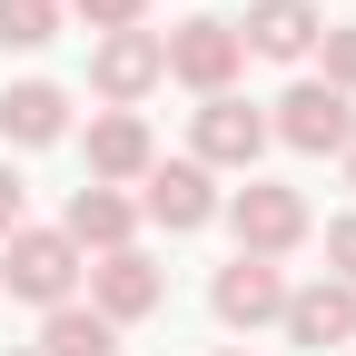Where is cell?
Returning a JSON list of instances; mask_svg holds the SVG:
<instances>
[{
  "label": "cell",
  "instance_id": "cell-21",
  "mask_svg": "<svg viewBox=\"0 0 356 356\" xmlns=\"http://www.w3.org/2000/svg\"><path fill=\"white\" fill-rule=\"evenodd\" d=\"M346 188H356V149H346Z\"/></svg>",
  "mask_w": 356,
  "mask_h": 356
},
{
  "label": "cell",
  "instance_id": "cell-17",
  "mask_svg": "<svg viewBox=\"0 0 356 356\" xmlns=\"http://www.w3.org/2000/svg\"><path fill=\"white\" fill-rule=\"evenodd\" d=\"M307 79H327L337 99H356V20H327L317 30V70H307Z\"/></svg>",
  "mask_w": 356,
  "mask_h": 356
},
{
  "label": "cell",
  "instance_id": "cell-6",
  "mask_svg": "<svg viewBox=\"0 0 356 356\" xmlns=\"http://www.w3.org/2000/svg\"><path fill=\"white\" fill-rule=\"evenodd\" d=\"M257 149H267V109H257V99L218 89V99L188 109V159H198L208 178H218V168H257Z\"/></svg>",
  "mask_w": 356,
  "mask_h": 356
},
{
  "label": "cell",
  "instance_id": "cell-4",
  "mask_svg": "<svg viewBox=\"0 0 356 356\" xmlns=\"http://www.w3.org/2000/svg\"><path fill=\"white\" fill-rule=\"evenodd\" d=\"M159 60H168V79L178 89H198V99H218V89H238V70H248V50H238V20H178V30H159Z\"/></svg>",
  "mask_w": 356,
  "mask_h": 356
},
{
  "label": "cell",
  "instance_id": "cell-20",
  "mask_svg": "<svg viewBox=\"0 0 356 356\" xmlns=\"http://www.w3.org/2000/svg\"><path fill=\"white\" fill-rule=\"evenodd\" d=\"M20 208H30V178H20L10 159H0V238H10V228H30V218H20Z\"/></svg>",
  "mask_w": 356,
  "mask_h": 356
},
{
  "label": "cell",
  "instance_id": "cell-16",
  "mask_svg": "<svg viewBox=\"0 0 356 356\" xmlns=\"http://www.w3.org/2000/svg\"><path fill=\"white\" fill-rule=\"evenodd\" d=\"M60 0H0V50H50L60 40Z\"/></svg>",
  "mask_w": 356,
  "mask_h": 356
},
{
  "label": "cell",
  "instance_id": "cell-15",
  "mask_svg": "<svg viewBox=\"0 0 356 356\" xmlns=\"http://www.w3.org/2000/svg\"><path fill=\"white\" fill-rule=\"evenodd\" d=\"M40 356H119V327L89 317V307L70 297V307H50V317H40Z\"/></svg>",
  "mask_w": 356,
  "mask_h": 356
},
{
  "label": "cell",
  "instance_id": "cell-1",
  "mask_svg": "<svg viewBox=\"0 0 356 356\" xmlns=\"http://www.w3.org/2000/svg\"><path fill=\"white\" fill-rule=\"evenodd\" d=\"M218 218L238 228V257H267V267H277V257H297L307 238H317V218H307V198L287 188V178H248V188L218 208Z\"/></svg>",
  "mask_w": 356,
  "mask_h": 356
},
{
  "label": "cell",
  "instance_id": "cell-11",
  "mask_svg": "<svg viewBox=\"0 0 356 356\" xmlns=\"http://www.w3.org/2000/svg\"><path fill=\"white\" fill-rule=\"evenodd\" d=\"M317 30H327V10L317 0H248V20H238V50L248 60H317Z\"/></svg>",
  "mask_w": 356,
  "mask_h": 356
},
{
  "label": "cell",
  "instance_id": "cell-9",
  "mask_svg": "<svg viewBox=\"0 0 356 356\" xmlns=\"http://www.w3.org/2000/svg\"><path fill=\"white\" fill-rule=\"evenodd\" d=\"M159 79H168V60H159V30H109L99 50H89V89H99L109 109H139Z\"/></svg>",
  "mask_w": 356,
  "mask_h": 356
},
{
  "label": "cell",
  "instance_id": "cell-5",
  "mask_svg": "<svg viewBox=\"0 0 356 356\" xmlns=\"http://www.w3.org/2000/svg\"><path fill=\"white\" fill-rule=\"evenodd\" d=\"M79 277H89V317H109V327H139V317L168 307V267L149 248H109V257H89Z\"/></svg>",
  "mask_w": 356,
  "mask_h": 356
},
{
  "label": "cell",
  "instance_id": "cell-19",
  "mask_svg": "<svg viewBox=\"0 0 356 356\" xmlns=\"http://www.w3.org/2000/svg\"><path fill=\"white\" fill-rule=\"evenodd\" d=\"M327 277H337V287H356V208H346V218H327Z\"/></svg>",
  "mask_w": 356,
  "mask_h": 356
},
{
  "label": "cell",
  "instance_id": "cell-12",
  "mask_svg": "<svg viewBox=\"0 0 356 356\" xmlns=\"http://www.w3.org/2000/svg\"><path fill=\"white\" fill-rule=\"evenodd\" d=\"M208 307H218V327H277V307H287V267H267V257H228L208 277Z\"/></svg>",
  "mask_w": 356,
  "mask_h": 356
},
{
  "label": "cell",
  "instance_id": "cell-3",
  "mask_svg": "<svg viewBox=\"0 0 356 356\" xmlns=\"http://www.w3.org/2000/svg\"><path fill=\"white\" fill-rule=\"evenodd\" d=\"M267 139H287L297 159H346L356 149V99H337L327 79H297L277 109H267Z\"/></svg>",
  "mask_w": 356,
  "mask_h": 356
},
{
  "label": "cell",
  "instance_id": "cell-2",
  "mask_svg": "<svg viewBox=\"0 0 356 356\" xmlns=\"http://www.w3.org/2000/svg\"><path fill=\"white\" fill-rule=\"evenodd\" d=\"M79 248L60 238V228H10L0 238V297H30L40 317H50V307H70L79 297Z\"/></svg>",
  "mask_w": 356,
  "mask_h": 356
},
{
  "label": "cell",
  "instance_id": "cell-14",
  "mask_svg": "<svg viewBox=\"0 0 356 356\" xmlns=\"http://www.w3.org/2000/svg\"><path fill=\"white\" fill-rule=\"evenodd\" d=\"M70 139V89L60 79H10L0 89V149H60Z\"/></svg>",
  "mask_w": 356,
  "mask_h": 356
},
{
  "label": "cell",
  "instance_id": "cell-10",
  "mask_svg": "<svg viewBox=\"0 0 356 356\" xmlns=\"http://www.w3.org/2000/svg\"><path fill=\"white\" fill-rule=\"evenodd\" d=\"M277 327H287V346H307V356L356 346V287H337V277H307V287H287Z\"/></svg>",
  "mask_w": 356,
  "mask_h": 356
},
{
  "label": "cell",
  "instance_id": "cell-23",
  "mask_svg": "<svg viewBox=\"0 0 356 356\" xmlns=\"http://www.w3.org/2000/svg\"><path fill=\"white\" fill-rule=\"evenodd\" d=\"M218 356H248V346H218Z\"/></svg>",
  "mask_w": 356,
  "mask_h": 356
},
{
  "label": "cell",
  "instance_id": "cell-22",
  "mask_svg": "<svg viewBox=\"0 0 356 356\" xmlns=\"http://www.w3.org/2000/svg\"><path fill=\"white\" fill-rule=\"evenodd\" d=\"M0 356H40V346H0Z\"/></svg>",
  "mask_w": 356,
  "mask_h": 356
},
{
  "label": "cell",
  "instance_id": "cell-7",
  "mask_svg": "<svg viewBox=\"0 0 356 356\" xmlns=\"http://www.w3.org/2000/svg\"><path fill=\"white\" fill-rule=\"evenodd\" d=\"M218 208H228V198H218V178H208L198 159H159V168L139 178V218H149V228H168V238H198Z\"/></svg>",
  "mask_w": 356,
  "mask_h": 356
},
{
  "label": "cell",
  "instance_id": "cell-13",
  "mask_svg": "<svg viewBox=\"0 0 356 356\" xmlns=\"http://www.w3.org/2000/svg\"><path fill=\"white\" fill-rule=\"evenodd\" d=\"M60 238L79 248V257H109V248H139V198L129 188H70V218H60Z\"/></svg>",
  "mask_w": 356,
  "mask_h": 356
},
{
  "label": "cell",
  "instance_id": "cell-8",
  "mask_svg": "<svg viewBox=\"0 0 356 356\" xmlns=\"http://www.w3.org/2000/svg\"><path fill=\"white\" fill-rule=\"evenodd\" d=\"M79 159H89V188H139V178L159 168V139H149L139 109H99L89 139H79Z\"/></svg>",
  "mask_w": 356,
  "mask_h": 356
},
{
  "label": "cell",
  "instance_id": "cell-18",
  "mask_svg": "<svg viewBox=\"0 0 356 356\" xmlns=\"http://www.w3.org/2000/svg\"><path fill=\"white\" fill-rule=\"evenodd\" d=\"M60 10H79L99 40H109V30H149V0H60Z\"/></svg>",
  "mask_w": 356,
  "mask_h": 356
}]
</instances>
